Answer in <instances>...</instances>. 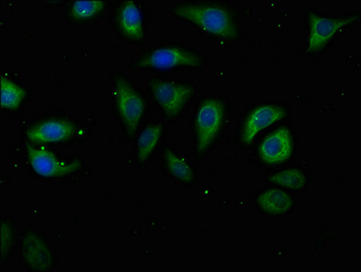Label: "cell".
Masks as SVG:
<instances>
[{"instance_id": "obj_9", "label": "cell", "mask_w": 361, "mask_h": 272, "mask_svg": "<svg viewBox=\"0 0 361 272\" xmlns=\"http://www.w3.org/2000/svg\"><path fill=\"white\" fill-rule=\"evenodd\" d=\"M286 115V109L276 104H265L257 107L250 113L243 123L240 136L243 143L251 144L259 132L283 119Z\"/></svg>"}, {"instance_id": "obj_7", "label": "cell", "mask_w": 361, "mask_h": 272, "mask_svg": "<svg viewBox=\"0 0 361 272\" xmlns=\"http://www.w3.org/2000/svg\"><path fill=\"white\" fill-rule=\"evenodd\" d=\"M20 255L23 264L33 271H50L55 264L51 248L37 230L25 233L20 242Z\"/></svg>"}, {"instance_id": "obj_17", "label": "cell", "mask_w": 361, "mask_h": 272, "mask_svg": "<svg viewBox=\"0 0 361 272\" xmlns=\"http://www.w3.org/2000/svg\"><path fill=\"white\" fill-rule=\"evenodd\" d=\"M270 181L274 185L290 190H302L305 187L307 183L306 176L302 171L298 169L281 171L272 175Z\"/></svg>"}, {"instance_id": "obj_12", "label": "cell", "mask_w": 361, "mask_h": 272, "mask_svg": "<svg viewBox=\"0 0 361 272\" xmlns=\"http://www.w3.org/2000/svg\"><path fill=\"white\" fill-rule=\"evenodd\" d=\"M118 23L122 33L133 40L144 39V26L140 8L134 1L123 3L120 8Z\"/></svg>"}, {"instance_id": "obj_6", "label": "cell", "mask_w": 361, "mask_h": 272, "mask_svg": "<svg viewBox=\"0 0 361 272\" xmlns=\"http://www.w3.org/2000/svg\"><path fill=\"white\" fill-rule=\"evenodd\" d=\"M360 14L341 18H328L312 12L308 16L309 37L307 50L310 53L321 51L341 28L355 23L360 20Z\"/></svg>"}, {"instance_id": "obj_19", "label": "cell", "mask_w": 361, "mask_h": 272, "mask_svg": "<svg viewBox=\"0 0 361 272\" xmlns=\"http://www.w3.org/2000/svg\"><path fill=\"white\" fill-rule=\"evenodd\" d=\"M104 8L103 1H75L72 6L71 14L75 20H87L101 13Z\"/></svg>"}, {"instance_id": "obj_11", "label": "cell", "mask_w": 361, "mask_h": 272, "mask_svg": "<svg viewBox=\"0 0 361 272\" xmlns=\"http://www.w3.org/2000/svg\"><path fill=\"white\" fill-rule=\"evenodd\" d=\"M293 138L290 130L281 128L264 139L259 147V156L268 164L286 162L293 154Z\"/></svg>"}, {"instance_id": "obj_10", "label": "cell", "mask_w": 361, "mask_h": 272, "mask_svg": "<svg viewBox=\"0 0 361 272\" xmlns=\"http://www.w3.org/2000/svg\"><path fill=\"white\" fill-rule=\"evenodd\" d=\"M75 123L68 120H46L27 131L28 140L37 144L61 143L71 139L75 134Z\"/></svg>"}, {"instance_id": "obj_4", "label": "cell", "mask_w": 361, "mask_h": 272, "mask_svg": "<svg viewBox=\"0 0 361 272\" xmlns=\"http://www.w3.org/2000/svg\"><path fill=\"white\" fill-rule=\"evenodd\" d=\"M115 89L117 111L126 132L133 138L144 116L145 101L125 78L115 79Z\"/></svg>"}, {"instance_id": "obj_3", "label": "cell", "mask_w": 361, "mask_h": 272, "mask_svg": "<svg viewBox=\"0 0 361 272\" xmlns=\"http://www.w3.org/2000/svg\"><path fill=\"white\" fill-rule=\"evenodd\" d=\"M226 106L220 100H205L195 117L196 148L202 156L213 144L223 128Z\"/></svg>"}, {"instance_id": "obj_1", "label": "cell", "mask_w": 361, "mask_h": 272, "mask_svg": "<svg viewBox=\"0 0 361 272\" xmlns=\"http://www.w3.org/2000/svg\"><path fill=\"white\" fill-rule=\"evenodd\" d=\"M174 16L195 24L204 32L227 40H235L240 35L235 18L229 9L217 5L186 3L174 6Z\"/></svg>"}, {"instance_id": "obj_8", "label": "cell", "mask_w": 361, "mask_h": 272, "mask_svg": "<svg viewBox=\"0 0 361 272\" xmlns=\"http://www.w3.org/2000/svg\"><path fill=\"white\" fill-rule=\"evenodd\" d=\"M27 150L35 172L46 178L71 175L82 166V163L78 160L69 163L60 162L51 152L44 147L34 148L27 145Z\"/></svg>"}, {"instance_id": "obj_5", "label": "cell", "mask_w": 361, "mask_h": 272, "mask_svg": "<svg viewBox=\"0 0 361 272\" xmlns=\"http://www.w3.org/2000/svg\"><path fill=\"white\" fill-rule=\"evenodd\" d=\"M150 87L154 100L168 118H176L194 96L191 85L172 81H151Z\"/></svg>"}, {"instance_id": "obj_16", "label": "cell", "mask_w": 361, "mask_h": 272, "mask_svg": "<svg viewBox=\"0 0 361 272\" xmlns=\"http://www.w3.org/2000/svg\"><path fill=\"white\" fill-rule=\"evenodd\" d=\"M26 97V91L8 78H1V106L8 110L18 109Z\"/></svg>"}, {"instance_id": "obj_13", "label": "cell", "mask_w": 361, "mask_h": 272, "mask_svg": "<svg viewBox=\"0 0 361 272\" xmlns=\"http://www.w3.org/2000/svg\"><path fill=\"white\" fill-rule=\"evenodd\" d=\"M256 202L262 211L270 215L287 214L293 207V198L280 189L267 190L258 196Z\"/></svg>"}, {"instance_id": "obj_15", "label": "cell", "mask_w": 361, "mask_h": 272, "mask_svg": "<svg viewBox=\"0 0 361 272\" xmlns=\"http://www.w3.org/2000/svg\"><path fill=\"white\" fill-rule=\"evenodd\" d=\"M164 156L167 169L174 178L185 183H191L194 181V171L185 159L168 148L164 149Z\"/></svg>"}, {"instance_id": "obj_18", "label": "cell", "mask_w": 361, "mask_h": 272, "mask_svg": "<svg viewBox=\"0 0 361 272\" xmlns=\"http://www.w3.org/2000/svg\"><path fill=\"white\" fill-rule=\"evenodd\" d=\"M17 229L13 223L7 220L1 221V230H0V255L3 261L8 258L9 254L17 238Z\"/></svg>"}, {"instance_id": "obj_14", "label": "cell", "mask_w": 361, "mask_h": 272, "mask_svg": "<svg viewBox=\"0 0 361 272\" xmlns=\"http://www.w3.org/2000/svg\"><path fill=\"white\" fill-rule=\"evenodd\" d=\"M163 134V126L151 125L140 132L137 140V158L140 163H145L153 153Z\"/></svg>"}, {"instance_id": "obj_2", "label": "cell", "mask_w": 361, "mask_h": 272, "mask_svg": "<svg viewBox=\"0 0 361 272\" xmlns=\"http://www.w3.org/2000/svg\"><path fill=\"white\" fill-rule=\"evenodd\" d=\"M204 59L200 54L180 47H164L145 54L136 62L139 68L169 70L176 68H201Z\"/></svg>"}]
</instances>
